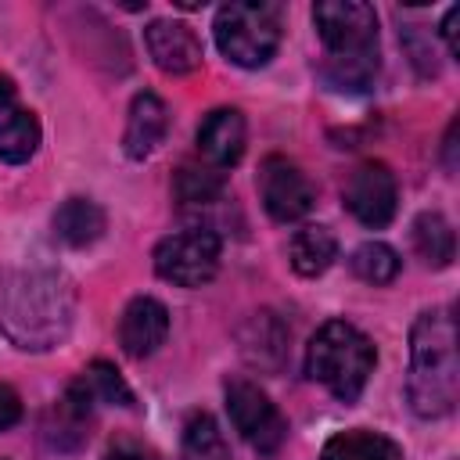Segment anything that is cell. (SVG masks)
<instances>
[{"label": "cell", "mask_w": 460, "mask_h": 460, "mask_svg": "<svg viewBox=\"0 0 460 460\" xmlns=\"http://www.w3.org/2000/svg\"><path fill=\"white\" fill-rule=\"evenodd\" d=\"M223 399H226V413L230 424L237 428V435L262 456H273L284 438H288V420L280 417L277 402L248 377H226L223 385Z\"/></svg>", "instance_id": "obj_7"}, {"label": "cell", "mask_w": 460, "mask_h": 460, "mask_svg": "<svg viewBox=\"0 0 460 460\" xmlns=\"http://www.w3.org/2000/svg\"><path fill=\"white\" fill-rule=\"evenodd\" d=\"M144 43L151 61L169 72V75H187L201 65V40L194 36L190 25L183 22H169V18H155L144 29Z\"/></svg>", "instance_id": "obj_11"}, {"label": "cell", "mask_w": 460, "mask_h": 460, "mask_svg": "<svg viewBox=\"0 0 460 460\" xmlns=\"http://www.w3.org/2000/svg\"><path fill=\"white\" fill-rule=\"evenodd\" d=\"M183 460H230L226 435L208 413H194L183 424Z\"/></svg>", "instance_id": "obj_19"}, {"label": "cell", "mask_w": 460, "mask_h": 460, "mask_svg": "<svg viewBox=\"0 0 460 460\" xmlns=\"http://www.w3.org/2000/svg\"><path fill=\"white\" fill-rule=\"evenodd\" d=\"M327 50L323 75L338 90H367L377 75V14L363 0H323L313 7Z\"/></svg>", "instance_id": "obj_3"}, {"label": "cell", "mask_w": 460, "mask_h": 460, "mask_svg": "<svg viewBox=\"0 0 460 460\" xmlns=\"http://www.w3.org/2000/svg\"><path fill=\"white\" fill-rule=\"evenodd\" d=\"M349 266H352V273L359 277V280H367V284H392L395 277H399V252L392 248V244H385V241H367V244H359L356 252H352V259H349Z\"/></svg>", "instance_id": "obj_20"}, {"label": "cell", "mask_w": 460, "mask_h": 460, "mask_svg": "<svg viewBox=\"0 0 460 460\" xmlns=\"http://www.w3.org/2000/svg\"><path fill=\"white\" fill-rule=\"evenodd\" d=\"M320 460H402V446L381 431L352 428L331 435L320 449Z\"/></svg>", "instance_id": "obj_15"}, {"label": "cell", "mask_w": 460, "mask_h": 460, "mask_svg": "<svg viewBox=\"0 0 460 460\" xmlns=\"http://www.w3.org/2000/svg\"><path fill=\"white\" fill-rule=\"evenodd\" d=\"M18 417H22V399L14 395V388L0 385V431L18 424Z\"/></svg>", "instance_id": "obj_24"}, {"label": "cell", "mask_w": 460, "mask_h": 460, "mask_svg": "<svg viewBox=\"0 0 460 460\" xmlns=\"http://www.w3.org/2000/svg\"><path fill=\"white\" fill-rule=\"evenodd\" d=\"M40 147V119L18 104V90L11 75L0 72V158L22 165Z\"/></svg>", "instance_id": "obj_12"}, {"label": "cell", "mask_w": 460, "mask_h": 460, "mask_svg": "<svg viewBox=\"0 0 460 460\" xmlns=\"http://www.w3.org/2000/svg\"><path fill=\"white\" fill-rule=\"evenodd\" d=\"M259 198H262V208L270 212V219L295 223L313 208L316 190L295 162H288L280 155H270L259 169Z\"/></svg>", "instance_id": "obj_8"}, {"label": "cell", "mask_w": 460, "mask_h": 460, "mask_svg": "<svg viewBox=\"0 0 460 460\" xmlns=\"http://www.w3.org/2000/svg\"><path fill=\"white\" fill-rule=\"evenodd\" d=\"M72 288L58 270L18 266L0 273V327L22 349H54L72 327Z\"/></svg>", "instance_id": "obj_1"}, {"label": "cell", "mask_w": 460, "mask_h": 460, "mask_svg": "<svg viewBox=\"0 0 460 460\" xmlns=\"http://www.w3.org/2000/svg\"><path fill=\"white\" fill-rule=\"evenodd\" d=\"M165 338H169V309L151 295H137L119 316L122 352L133 359H147L165 345Z\"/></svg>", "instance_id": "obj_10"}, {"label": "cell", "mask_w": 460, "mask_h": 460, "mask_svg": "<svg viewBox=\"0 0 460 460\" xmlns=\"http://www.w3.org/2000/svg\"><path fill=\"white\" fill-rule=\"evenodd\" d=\"M104 460H158L147 446H140V442H115L108 453H104Z\"/></svg>", "instance_id": "obj_23"}, {"label": "cell", "mask_w": 460, "mask_h": 460, "mask_svg": "<svg viewBox=\"0 0 460 460\" xmlns=\"http://www.w3.org/2000/svg\"><path fill=\"white\" fill-rule=\"evenodd\" d=\"M54 234L68 248H86L104 234V208L90 198H68L54 212Z\"/></svg>", "instance_id": "obj_16"}, {"label": "cell", "mask_w": 460, "mask_h": 460, "mask_svg": "<svg viewBox=\"0 0 460 460\" xmlns=\"http://www.w3.org/2000/svg\"><path fill=\"white\" fill-rule=\"evenodd\" d=\"M460 395L456 323L449 309H428L410 331V377L406 399L417 417H446Z\"/></svg>", "instance_id": "obj_2"}, {"label": "cell", "mask_w": 460, "mask_h": 460, "mask_svg": "<svg viewBox=\"0 0 460 460\" xmlns=\"http://www.w3.org/2000/svg\"><path fill=\"white\" fill-rule=\"evenodd\" d=\"M165 129H169V108L158 93L144 90L133 97L129 104V115H126V133H122V151L129 158H147L158 151V144L165 140Z\"/></svg>", "instance_id": "obj_14"}, {"label": "cell", "mask_w": 460, "mask_h": 460, "mask_svg": "<svg viewBox=\"0 0 460 460\" xmlns=\"http://www.w3.org/2000/svg\"><path fill=\"white\" fill-rule=\"evenodd\" d=\"M212 32L226 61L241 68H262L280 47V7L259 0L223 4L216 11Z\"/></svg>", "instance_id": "obj_5"}, {"label": "cell", "mask_w": 460, "mask_h": 460, "mask_svg": "<svg viewBox=\"0 0 460 460\" xmlns=\"http://www.w3.org/2000/svg\"><path fill=\"white\" fill-rule=\"evenodd\" d=\"M305 374L334 399L356 402L374 374V345L359 327L327 320L305 345Z\"/></svg>", "instance_id": "obj_4"}, {"label": "cell", "mask_w": 460, "mask_h": 460, "mask_svg": "<svg viewBox=\"0 0 460 460\" xmlns=\"http://www.w3.org/2000/svg\"><path fill=\"white\" fill-rule=\"evenodd\" d=\"M395 176L385 162H363L345 180V208L370 230H381L395 216Z\"/></svg>", "instance_id": "obj_9"}, {"label": "cell", "mask_w": 460, "mask_h": 460, "mask_svg": "<svg viewBox=\"0 0 460 460\" xmlns=\"http://www.w3.org/2000/svg\"><path fill=\"white\" fill-rule=\"evenodd\" d=\"M248 140L244 115L237 108H216L198 126V151L212 169H230L241 162Z\"/></svg>", "instance_id": "obj_13"}, {"label": "cell", "mask_w": 460, "mask_h": 460, "mask_svg": "<svg viewBox=\"0 0 460 460\" xmlns=\"http://www.w3.org/2000/svg\"><path fill=\"white\" fill-rule=\"evenodd\" d=\"M413 248L428 266H435V270L449 266L456 255V237H453L449 219L442 212H420L413 219Z\"/></svg>", "instance_id": "obj_18"}, {"label": "cell", "mask_w": 460, "mask_h": 460, "mask_svg": "<svg viewBox=\"0 0 460 460\" xmlns=\"http://www.w3.org/2000/svg\"><path fill=\"white\" fill-rule=\"evenodd\" d=\"M176 198L183 201V205H212V201H219L223 198V172L219 169H212V165H180V172H176Z\"/></svg>", "instance_id": "obj_21"}, {"label": "cell", "mask_w": 460, "mask_h": 460, "mask_svg": "<svg viewBox=\"0 0 460 460\" xmlns=\"http://www.w3.org/2000/svg\"><path fill=\"white\" fill-rule=\"evenodd\" d=\"M79 381H83V388L90 392V399H93V402L133 406V392H129V385H126V381H122V374H119L111 363H104V359L90 363V367L79 374Z\"/></svg>", "instance_id": "obj_22"}, {"label": "cell", "mask_w": 460, "mask_h": 460, "mask_svg": "<svg viewBox=\"0 0 460 460\" xmlns=\"http://www.w3.org/2000/svg\"><path fill=\"white\" fill-rule=\"evenodd\" d=\"M223 255V237L208 226L176 230L155 248V273L176 288H201L216 277Z\"/></svg>", "instance_id": "obj_6"}, {"label": "cell", "mask_w": 460, "mask_h": 460, "mask_svg": "<svg viewBox=\"0 0 460 460\" xmlns=\"http://www.w3.org/2000/svg\"><path fill=\"white\" fill-rule=\"evenodd\" d=\"M456 22H460V7H449V11H446V18H442V36H446L449 54H456V50H460V43H456Z\"/></svg>", "instance_id": "obj_25"}, {"label": "cell", "mask_w": 460, "mask_h": 460, "mask_svg": "<svg viewBox=\"0 0 460 460\" xmlns=\"http://www.w3.org/2000/svg\"><path fill=\"white\" fill-rule=\"evenodd\" d=\"M334 255H338V241L327 226H302L291 234L288 259L298 277H320L334 262Z\"/></svg>", "instance_id": "obj_17"}]
</instances>
